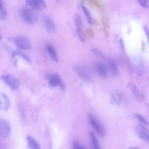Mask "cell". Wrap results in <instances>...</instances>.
I'll return each instance as SVG.
<instances>
[{
  "instance_id": "obj_1",
  "label": "cell",
  "mask_w": 149,
  "mask_h": 149,
  "mask_svg": "<svg viewBox=\"0 0 149 149\" xmlns=\"http://www.w3.org/2000/svg\"><path fill=\"white\" fill-rule=\"evenodd\" d=\"M33 10L28 8L21 9L19 11L20 16L25 22L33 24L36 23L38 19V16Z\"/></svg>"
},
{
  "instance_id": "obj_2",
  "label": "cell",
  "mask_w": 149,
  "mask_h": 149,
  "mask_svg": "<svg viewBox=\"0 0 149 149\" xmlns=\"http://www.w3.org/2000/svg\"><path fill=\"white\" fill-rule=\"evenodd\" d=\"M88 117L91 124L98 135L102 138L104 137L106 134V130L101 123L96 117L90 113L88 114Z\"/></svg>"
},
{
  "instance_id": "obj_3",
  "label": "cell",
  "mask_w": 149,
  "mask_h": 149,
  "mask_svg": "<svg viewBox=\"0 0 149 149\" xmlns=\"http://www.w3.org/2000/svg\"><path fill=\"white\" fill-rule=\"evenodd\" d=\"M1 79L10 88L13 90L17 89L19 85V79L11 75H3L1 76Z\"/></svg>"
},
{
  "instance_id": "obj_4",
  "label": "cell",
  "mask_w": 149,
  "mask_h": 149,
  "mask_svg": "<svg viewBox=\"0 0 149 149\" xmlns=\"http://www.w3.org/2000/svg\"><path fill=\"white\" fill-rule=\"evenodd\" d=\"M15 45L18 48L24 50L31 49V44L29 39L23 36H18L14 39Z\"/></svg>"
},
{
  "instance_id": "obj_5",
  "label": "cell",
  "mask_w": 149,
  "mask_h": 149,
  "mask_svg": "<svg viewBox=\"0 0 149 149\" xmlns=\"http://www.w3.org/2000/svg\"><path fill=\"white\" fill-rule=\"evenodd\" d=\"M11 129L9 122L7 120H0V136L2 138L8 137L11 134Z\"/></svg>"
},
{
  "instance_id": "obj_6",
  "label": "cell",
  "mask_w": 149,
  "mask_h": 149,
  "mask_svg": "<svg viewBox=\"0 0 149 149\" xmlns=\"http://www.w3.org/2000/svg\"><path fill=\"white\" fill-rule=\"evenodd\" d=\"M136 132L138 136L146 142L149 141V132L143 125L139 124L136 128Z\"/></svg>"
},
{
  "instance_id": "obj_7",
  "label": "cell",
  "mask_w": 149,
  "mask_h": 149,
  "mask_svg": "<svg viewBox=\"0 0 149 149\" xmlns=\"http://www.w3.org/2000/svg\"><path fill=\"white\" fill-rule=\"evenodd\" d=\"M26 3L33 10H41L46 7L45 2L42 0H29L26 1Z\"/></svg>"
},
{
  "instance_id": "obj_8",
  "label": "cell",
  "mask_w": 149,
  "mask_h": 149,
  "mask_svg": "<svg viewBox=\"0 0 149 149\" xmlns=\"http://www.w3.org/2000/svg\"><path fill=\"white\" fill-rule=\"evenodd\" d=\"M75 23L76 32L79 40L82 42L84 41L83 34L82 33V20L79 15H77L75 17Z\"/></svg>"
},
{
  "instance_id": "obj_9",
  "label": "cell",
  "mask_w": 149,
  "mask_h": 149,
  "mask_svg": "<svg viewBox=\"0 0 149 149\" xmlns=\"http://www.w3.org/2000/svg\"><path fill=\"white\" fill-rule=\"evenodd\" d=\"M61 77L57 73H49L46 74L45 79L48 81V84L52 87H55L58 85Z\"/></svg>"
},
{
  "instance_id": "obj_10",
  "label": "cell",
  "mask_w": 149,
  "mask_h": 149,
  "mask_svg": "<svg viewBox=\"0 0 149 149\" xmlns=\"http://www.w3.org/2000/svg\"><path fill=\"white\" fill-rule=\"evenodd\" d=\"M10 106L9 99L5 93H0V107L1 109L5 111L8 110Z\"/></svg>"
},
{
  "instance_id": "obj_11",
  "label": "cell",
  "mask_w": 149,
  "mask_h": 149,
  "mask_svg": "<svg viewBox=\"0 0 149 149\" xmlns=\"http://www.w3.org/2000/svg\"><path fill=\"white\" fill-rule=\"evenodd\" d=\"M26 141L28 146L29 149H40L39 143L32 136L30 135L27 136Z\"/></svg>"
},
{
  "instance_id": "obj_12",
  "label": "cell",
  "mask_w": 149,
  "mask_h": 149,
  "mask_svg": "<svg viewBox=\"0 0 149 149\" xmlns=\"http://www.w3.org/2000/svg\"><path fill=\"white\" fill-rule=\"evenodd\" d=\"M44 25L46 30L48 32H52L55 31V26L52 20L49 17L44 16L43 18Z\"/></svg>"
},
{
  "instance_id": "obj_13",
  "label": "cell",
  "mask_w": 149,
  "mask_h": 149,
  "mask_svg": "<svg viewBox=\"0 0 149 149\" xmlns=\"http://www.w3.org/2000/svg\"><path fill=\"white\" fill-rule=\"evenodd\" d=\"M97 71L99 75L103 78L107 76V70L105 65L102 63L98 62L96 65Z\"/></svg>"
},
{
  "instance_id": "obj_14",
  "label": "cell",
  "mask_w": 149,
  "mask_h": 149,
  "mask_svg": "<svg viewBox=\"0 0 149 149\" xmlns=\"http://www.w3.org/2000/svg\"><path fill=\"white\" fill-rule=\"evenodd\" d=\"M76 70L78 74L82 79L86 81H89L91 78L90 75L88 72L83 68L77 67Z\"/></svg>"
},
{
  "instance_id": "obj_15",
  "label": "cell",
  "mask_w": 149,
  "mask_h": 149,
  "mask_svg": "<svg viewBox=\"0 0 149 149\" xmlns=\"http://www.w3.org/2000/svg\"><path fill=\"white\" fill-rule=\"evenodd\" d=\"M45 46L46 49L52 59L56 62H58V58L54 47L49 44H46Z\"/></svg>"
},
{
  "instance_id": "obj_16",
  "label": "cell",
  "mask_w": 149,
  "mask_h": 149,
  "mask_svg": "<svg viewBox=\"0 0 149 149\" xmlns=\"http://www.w3.org/2000/svg\"><path fill=\"white\" fill-rule=\"evenodd\" d=\"M89 135L93 149H101L98 139L94 132H90Z\"/></svg>"
},
{
  "instance_id": "obj_17",
  "label": "cell",
  "mask_w": 149,
  "mask_h": 149,
  "mask_svg": "<svg viewBox=\"0 0 149 149\" xmlns=\"http://www.w3.org/2000/svg\"><path fill=\"white\" fill-rule=\"evenodd\" d=\"M16 56H19L22 58L27 62L31 64V60L29 56L25 53L19 50L14 51L12 54V57L14 59Z\"/></svg>"
},
{
  "instance_id": "obj_18",
  "label": "cell",
  "mask_w": 149,
  "mask_h": 149,
  "mask_svg": "<svg viewBox=\"0 0 149 149\" xmlns=\"http://www.w3.org/2000/svg\"><path fill=\"white\" fill-rule=\"evenodd\" d=\"M107 64L112 74L114 75H117L118 74V69L115 61L112 59L108 60Z\"/></svg>"
},
{
  "instance_id": "obj_19",
  "label": "cell",
  "mask_w": 149,
  "mask_h": 149,
  "mask_svg": "<svg viewBox=\"0 0 149 149\" xmlns=\"http://www.w3.org/2000/svg\"><path fill=\"white\" fill-rule=\"evenodd\" d=\"M88 1L89 4L97 7L100 13H102V12L104 10V5L100 0H89Z\"/></svg>"
},
{
  "instance_id": "obj_20",
  "label": "cell",
  "mask_w": 149,
  "mask_h": 149,
  "mask_svg": "<svg viewBox=\"0 0 149 149\" xmlns=\"http://www.w3.org/2000/svg\"><path fill=\"white\" fill-rule=\"evenodd\" d=\"M0 4V18L2 20H4L7 16V11L2 1H1Z\"/></svg>"
},
{
  "instance_id": "obj_21",
  "label": "cell",
  "mask_w": 149,
  "mask_h": 149,
  "mask_svg": "<svg viewBox=\"0 0 149 149\" xmlns=\"http://www.w3.org/2000/svg\"><path fill=\"white\" fill-rule=\"evenodd\" d=\"M81 7L84 11L85 15L86 17L88 22L89 24H91L93 20L92 19L89 10L83 4H81Z\"/></svg>"
},
{
  "instance_id": "obj_22",
  "label": "cell",
  "mask_w": 149,
  "mask_h": 149,
  "mask_svg": "<svg viewBox=\"0 0 149 149\" xmlns=\"http://www.w3.org/2000/svg\"><path fill=\"white\" fill-rule=\"evenodd\" d=\"M95 35V32L91 27L88 28L83 33L84 38H93Z\"/></svg>"
},
{
  "instance_id": "obj_23",
  "label": "cell",
  "mask_w": 149,
  "mask_h": 149,
  "mask_svg": "<svg viewBox=\"0 0 149 149\" xmlns=\"http://www.w3.org/2000/svg\"><path fill=\"white\" fill-rule=\"evenodd\" d=\"M91 51L97 57L103 60L105 59V56L104 54L99 49L94 48L92 49Z\"/></svg>"
},
{
  "instance_id": "obj_24",
  "label": "cell",
  "mask_w": 149,
  "mask_h": 149,
  "mask_svg": "<svg viewBox=\"0 0 149 149\" xmlns=\"http://www.w3.org/2000/svg\"><path fill=\"white\" fill-rule=\"evenodd\" d=\"M102 17L101 21L102 25L105 29L109 28V18L105 16L102 13H100Z\"/></svg>"
},
{
  "instance_id": "obj_25",
  "label": "cell",
  "mask_w": 149,
  "mask_h": 149,
  "mask_svg": "<svg viewBox=\"0 0 149 149\" xmlns=\"http://www.w3.org/2000/svg\"><path fill=\"white\" fill-rule=\"evenodd\" d=\"M72 149H88L85 146L80 145L79 141L77 140H74L72 141Z\"/></svg>"
},
{
  "instance_id": "obj_26",
  "label": "cell",
  "mask_w": 149,
  "mask_h": 149,
  "mask_svg": "<svg viewBox=\"0 0 149 149\" xmlns=\"http://www.w3.org/2000/svg\"><path fill=\"white\" fill-rule=\"evenodd\" d=\"M134 116L138 120L143 123L144 124L147 125L148 124V122L146 118L141 115L135 113L134 114Z\"/></svg>"
},
{
  "instance_id": "obj_27",
  "label": "cell",
  "mask_w": 149,
  "mask_h": 149,
  "mask_svg": "<svg viewBox=\"0 0 149 149\" xmlns=\"http://www.w3.org/2000/svg\"><path fill=\"white\" fill-rule=\"evenodd\" d=\"M138 1L139 4L144 8H147L149 7L148 0H139Z\"/></svg>"
},
{
  "instance_id": "obj_28",
  "label": "cell",
  "mask_w": 149,
  "mask_h": 149,
  "mask_svg": "<svg viewBox=\"0 0 149 149\" xmlns=\"http://www.w3.org/2000/svg\"><path fill=\"white\" fill-rule=\"evenodd\" d=\"M119 43L120 48L123 54L125 53V47L123 40L120 39L119 41Z\"/></svg>"
},
{
  "instance_id": "obj_29",
  "label": "cell",
  "mask_w": 149,
  "mask_h": 149,
  "mask_svg": "<svg viewBox=\"0 0 149 149\" xmlns=\"http://www.w3.org/2000/svg\"><path fill=\"white\" fill-rule=\"evenodd\" d=\"M58 85L60 87V89L62 90H64L65 89V86L63 82V81H62V79L61 78L60 79L59 83H58Z\"/></svg>"
},
{
  "instance_id": "obj_30",
  "label": "cell",
  "mask_w": 149,
  "mask_h": 149,
  "mask_svg": "<svg viewBox=\"0 0 149 149\" xmlns=\"http://www.w3.org/2000/svg\"><path fill=\"white\" fill-rule=\"evenodd\" d=\"M144 30L145 31V33L147 36V38L149 41V30L147 26H145L143 27Z\"/></svg>"
},
{
  "instance_id": "obj_31",
  "label": "cell",
  "mask_w": 149,
  "mask_h": 149,
  "mask_svg": "<svg viewBox=\"0 0 149 149\" xmlns=\"http://www.w3.org/2000/svg\"><path fill=\"white\" fill-rule=\"evenodd\" d=\"M91 24L98 26L100 25V23L97 20L93 19V20Z\"/></svg>"
},
{
  "instance_id": "obj_32",
  "label": "cell",
  "mask_w": 149,
  "mask_h": 149,
  "mask_svg": "<svg viewBox=\"0 0 149 149\" xmlns=\"http://www.w3.org/2000/svg\"><path fill=\"white\" fill-rule=\"evenodd\" d=\"M104 35L106 37L108 38L109 37L110 34L108 31L105 30L104 32Z\"/></svg>"
},
{
  "instance_id": "obj_33",
  "label": "cell",
  "mask_w": 149,
  "mask_h": 149,
  "mask_svg": "<svg viewBox=\"0 0 149 149\" xmlns=\"http://www.w3.org/2000/svg\"><path fill=\"white\" fill-rule=\"evenodd\" d=\"M129 149H140L139 148L137 147H130Z\"/></svg>"
}]
</instances>
